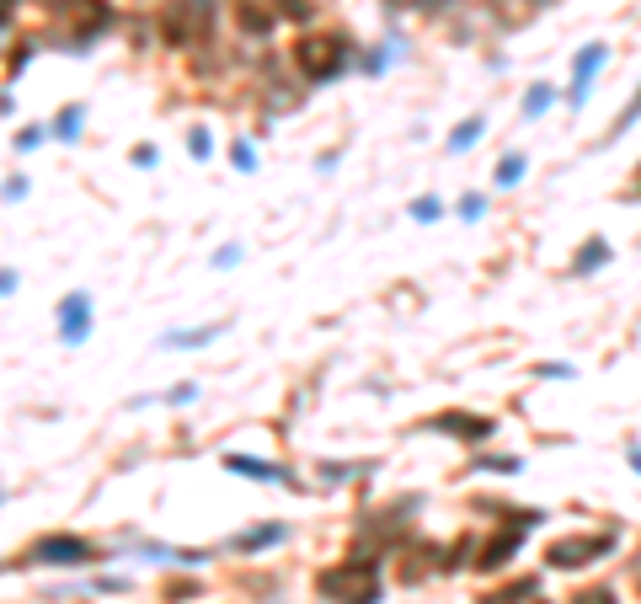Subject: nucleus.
<instances>
[{"label":"nucleus","mask_w":641,"mask_h":604,"mask_svg":"<svg viewBox=\"0 0 641 604\" xmlns=\"http://www.w3.org/2000/svg\"><path fill=\"white\" fill-rule=\"evenodd\" d=\"M214 22H220V0H166L155 17L171 49H203L214 38Z\"/></svg>","instance_id":"1"},{"label":"nucleus","mask_w":641,"mask_h":604,"mask_svg":"<svg viewBox=\"0 0 641 604\" xmlns=\"http://www.w3.org/2000/svg\"><path fill=\"white\" fill-rule=\"evenodd\" d=\"M348 65H353V38L348 33H300V43H294V70H300L310 86L337 81Z\"/></svg>","instance_id":"2"},{"label":"nucleus","mask_w":641,"mask_h":604,"mask_svg":"<svg viewBox=\"0 0 641 604\" xmlns=\"http://www.w3.org/2000/svg\"><path fill=\"white\" fill-rule=\"evenodd\" d=\"M316 594L332 599V604H380V567H374L369 556L364 562L348 556V562L316 572Z\"/></svg>","instance_id":"3"},{"label":"nucleus","mask_w":641,"mask_h":604,"mask_svg":"<svg viewBox=\"0 0 641 604\" xmlns=\"http://www.w3.org/2000/svg\"><path fill=\"white\" fill-rule=\"evenodd\" d=\"M615 551V535L599 530V535H561L545 546V562H551L556 572H577V567H593L599 556Z\"/></svg>","instance_id":"4"},{"label":"nucleus","mask_w":641,"mask_h":604,"mask_svg":"<svg viewBox=\"0 0 641 604\" xmlns=\"http://www.w3.org/2000/svg\"><path fill=\"white\" fill-rule=\"evenodd\" d=\"M27 562L33 567H86V562H97V546L81 535H38L27 546Z\"/></svg>","instance_id":"5"},{"label":"nucleus","mask_w":641,"mask_h":604,"mask_svg":"<svg viewBox=\"0 0 641 604\" xmlns=\"http://www.w3.org/2000/svg\"><path fill=\"white\" fill-rule=\"evenodd\" d=\"M86 332H91V294H65L59 300V343L65 348H81L86 343Z\"/></svg>","instance_id":"6"},{"label":"nucleus","mask_w":641,"mask_h":604,"mask_svg":"<svg viewBox=\"0 0 641 604\" xmlns=\"http://www.w3.org/2000/svg\"><path fill=\"white\" fill-rule=\"evenodd\" d=\"M604 59H609V43H588V49L572 59V86H567V102H572V107H583V102H588L593 75L604 70Z\"/></svg>","instance_id":"7"},{"label":"nucleus","mask_w":641,"mask_h":604,"mask_svg":"<svg viewBox=\"0 0 641 604\" xmlns=\"http://www.w3.org/2000/svg\"><path fill=\"white\" fill-rule=\"evenodd\" d=\"M428 428L449 433V439H465V444H487L492 433H497V423H492V417H476V412H439Z\"/></svg>","instance_id":"8"},{"label":"nucleus","mask_w":641,"mask_h":604,"mask_svg":"<svg viewBox=\"0 0 641 604\" xmlns=\"http://www.w3.org/2000/svg\"><path fill=\"white\" fill-rule=\"evenodd\" d=\"M519 540H524V530L503 524V530H497V535L487 540V546L476 551V567H481V572H503V567H508V556L519 551Z\"/></svg>","instance_id":"9"},{"label":"nucleus","mask_w":641,"mask_h":604,"mask_svg":"<svg viewBox=\"0 0 641 604\" xmlns=\"http://www.w3.org/2000/svg\"><path fill=\"white\" fill-rule=\"evenodd\" d=\"M236 27H241V33H252V38H262V33H273V27H278V17H273L268 0H236Z\"/></svg>","instance_id":"10"},{"label":"nucleus","mask_w":641,"mask_h":604,"mask_svg":"<svg viewBox=\"0 0 641 604\" xmlns=\"http://www.w3.org/2000/svg\"><path fill=\"white\" fill-rule=\"evenodd\" d=\"M225 471H241V476H252V482H289L294 487V476L284 466H268V460H252V455H225Z\"/></svg>","instance_id":"11"},{"label":"nucleus","mask_w":641,"mask_h":604,"mask_svg":"<svg viewBox=\"0 0 641 604\" xmlns=\"http://www.w3.org/2000/svg\"><path fill=\"white\" fill-rule=\"evenodd\" d=\"M604 262H609V241L593 236V241H583V246L572 252V273H599Z\"/></svg>","instance_id":"12"},{"label":"nucleus","mask_w":641,"mask_h":604,"mask_svg":"<svg viewBox=\"0 0 641 604\" xmlns=\"http://www.w3.org/2000/svg\"><path fill=\"white\" fill-rule=\"evenodd\" d=\"M81 123H86V107H81V102L59 107V118H54V139H81Z\"/></svg>","instance_id":"13"},{"label":"nucleus","mask_w":641,"mask_h":604,"mask_svg":"<svg viewBox=\"0 0 641 604\" xmlns=\"http://www.w3.org/2000/svg\"><path fill=\"white\" fill-rule=\"evenodd\" d=\"M220 332H225V321H214V327H198V332H166V348H198V343H214Z\"/></svg>","instance_id":"14"},{"label":"nucleus","mask_w":641,"mask_h":604,"mask_svg":"<svg viewBox=\"0 0 641 604\" xmlns=\"http://www.w3.org/2000/svg\"><path fill=\"white\" fill-rule=\"evenodd\" d=\"M481 129H487V118H481V113H471V118H465L455 134H449V150H455V156H460V150H471L476 139H481Z\"/></svg>","instance_id":"15"},{"label":"nucleus","mask_w":641,"mask_h":604,"mask_svg":"<svg viewBox=\"0 0 641 604\" xmlns=\"http://www.w3.org/2000/svg\"><path fill=\"white\" fill-rule=\"evenodd\" d=\"M273 540H284V524H262V530H246L236 540V551H262V546H273Z\"/></svg>","instance_id":"16"},{"label":"nucleus","mask_w":641,"mask_h":604,"mask_svg":"<svg viewBox=\"0 0 641 604\" xmlns=\"http://www.w3.org/2000/svg\"><path fill=\"white\" fill-rule=\"evenodd\" d=\"M273 17H289V22H310L316 17V0H268Z\"/></svg>","instance_id":"17"},{"label":"nucleus","mask_w":641,"mask_h":604,"mask_svg":"<svg viewBox=\"0 0 641 604\" xmlns=\"http://www.w3.org/2000/svg\"><path fill=\"white\" fill-rule=\"evenodd\" d=\"M524 166H529V161H524V150H508V156L497 161V188H513V182L524 177Z\"/></svg>","instance_id":"18"},{"label":"nucleus","mask_w":641,"mask_h":604,"mask_svg":"<svg viewBox=\"0 0 641 604\" xmlns=\"http://www.w3.org/2000/svg\"><path fill=\"white\" fill-rule=\"evenodd\" d=\"M567 604H620V594H615V588H604V583H593V588H577Z\"/></svg>","instance_id":"19"},{"label":"nucleus","mask_w":641,"mask_h":604,"mask_svg":"<svg viewBox=\"0 0 641 604\" xmlns=\"http://www.w3.org/2000/svg\"><path fill=\"white\" fill-rule=\"evenodd\" d=\"M33 49H38V38H22L17 49L6 54V70H11V75H17V70H27V59H33Z\"/></svg>","instance_id":"20"},{"label":"nucleus","mask_w":641,"mask_h":604,"mask_svg":"<svg viewBox=\"0 0 641 604\" xmlns=\"http://www.w3.org/2000/svg\"><path fill=\"white\" fill-rule=\"evenodd\" d=\"M545 107H551V86H529V97H524V113H529V118H540Z\"/></svg>","instance_id":"21"},{"label":"nucleus","mask_w":641,"mask_h":604,"mask_svg":"<svg viewBox=\"0 0 641 604\" xmlns=\"http://www.w3.org/2000/svg\"><path fill=\"white\" fill-rule=\"evenodd\" d=\"M230 166H241V172H252V166H257V150L246 145V139H236V145H230Z\"/></svg>","instance_id":"22"},{"label":"nucleus","mask_w":641,"mask_h":604,"mask_svg":"<svg viewBox=\"0 0 641 604\" xmlns=\"http://www.w3.org/2000/svg\"><path fill=\"white\" fill-rule=\"evenodd\" d=\"M439 214H444V204H439V198H417V204H412V220H422V225H428V220H439Z\"/></svg>","instance_id":"23"},{"label":"nucleus","mask_w":641,"mask_h":604,"mask_svg":"<svg viewBox=\"0 0 641 604\" xmlns=\"http://www.w3.org/2000/svg\"><path fill=\"white\" fill-rule=\"evenodd\" d=\"M187 150H193L198 161H209V150H214V145H209V129H193V134H187Z\"/></svg>","instance_id":"24"},{"label":"nucleus","mask_w":641,"mask_h":604,"mask_svg":"<svg viewBox=\"0 0 641 604\" xmlns=\"http://www.w3.org/2000/svg\"><path fill=\"white\" fill-rule=\"evenodd\" d=\"M481 209H487V198H481V193H465V198H460V214H465V220H481Z\"/></svg>","instance_id":"25"},{"label":"nucleus","mask_w":641,"mask_h":604,"mask_svg":"<svg viewBox=\"0 0 641 604\" xmlns=\"http://www.w3.org/2000/svg\"><path fill=\"white\" fill-rule=\"evenodd\" d=\"M636 118H641V91H636V97H631V107H625V113L615 118V134H620V129H631Z\"/></svg>","instance_id":"26"},{"label":"nucleus","mask_w":641,"mask_h":604,"mask_svg":"<svg viewBox=\"0 0 641 604\" xmlns=\"http://www.w3.org/2000/svg\"><path fill=\"white\" fill-rule=\"evenodd\" d=\"M171 407H187V401H198V385H171Z\"/></svg>","instance_id":"27"},{"label":"nucleus","mask_w":641,"mask_h":604,"mask_svg":"<svg viewBox=\"0 0 641 604\" xmlns=\"http://www.w3.org/2000/svg\"><path fill=\"white\" fill-rule=\"evenodd\" d=\"M38 139H43V129H38V123H27V129L17 134V150H33V145H38Z\"/></svg>","instance_id":"28"},{"label":"nucleus","mask_w":641,"mask_h":604,"mask_svg":"<svg viewBox=\"0 0 641 604\" xmlns=\"http://www.w3.org/2000/svg\"><path fill=\"white\" fill-rule=\"evenodd\" d=\"M241 262V246H220V257H214V268H236Z\"/></svg>","instance_id":"29"},{"label":"nucleus","mask_w":641,"mask_h":604,"mask_svg":"<svg viewBox=\"0 0 641 604\" xmlns=\"http://www.w3.org/2000/svg\"><path fill=\"white\" fill-rule=\"evenodd\" d=\"M134 166H155V161H161V156H155V145H134V156H129Z\"/></svg>","instance_id":"30"},{"label":"nucleus","mask_w":641,"mask_h":604,"mask_svg":"<svg viewBox=\"0 0 641 604\" xmlns=\"http://www.w3.org/2000/svg\"><path fill=\"white\" fill-rule=\"evenodd\" d=\"M187 594H198V583H187V578H182V583H171V588H166V599H187Z\"/></svg>","instance_id":"31"},{"label":"nucleus","mask_w":641,"mask_h":604,"mask_svg":"<svg viewBox=\"0 0 641 604\" xmlns=\"http://www.w3.org/2000/svg\"><path fill=\"white\" fill-rule=\"evenodd\" d=\"M17 6H22V0H0V27H6L11 17H17Z\"/></svg>","instance_id":"32"},{"label":"nucleus","mask_w":641,"mask_h":604,"mask_svg":"<svg viewBox=\"0 0 641 604\" xmlns=\"http://www.w3.org/2000/svg\"><path fill=\"white\" fill-rule=\"evenodd\" d=\"M11 289H17V268H6V273H0V294H11Z\"/></svg>","instance_id":"33"},{"label":"nucleus","mask_w":641,"mask_h":604,"mask_svg":"<svg viewBox=\"0 0 641 604\" xmlns=\"http://www.w3.org/2000/svg\"><path fill=\"white\" fill-rule=\"evenodd\" d=\"M625 455H631V466L641 471V444H631V449H625Z\"/></svg>","instance_id":"34"},{"label":"nucleus","mask_w":641,"mask_h":604,"mask_svg":"<svg viewBox=\"0 0 641 604\" xmlns=\"http://www.w3.org/2000/svg\"><path fill=\"white\" fill-rule=\"evenodd\" d=\"M625 198H641V166H636V182H631V193H625Z\"/></svg>","instance_id":"35"},{"label":"nucleus","mask_w":641,"mask_h":604,"mask_svg":"<svg viewBox=\"0 0 641 604\" xmlns=\"http://www.w3.org/2000/svg\"><path fill=\"white\" fill-rule=\"evenodd\" d=\"M519 604H545V599H540V594H524V599H519Z\"/></svg>","instance_id":"36"}]
</instances>
